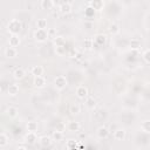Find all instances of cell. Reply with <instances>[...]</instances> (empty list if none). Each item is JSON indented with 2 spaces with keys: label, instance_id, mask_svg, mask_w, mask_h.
<instances>
[{
  "label": "cell",
  "instance_id": "6da1fadb",
  "mask_svg": "<svg viewBox=\"0 0 150 150\" xmlns=\"http://www.w3.org/2000/svg\"><path fill=\"white\" fill-rule=\"evenodd\" d=\"M22 28V25H21V21L18 20V19H13L12 21H9L8 26H7V29L11 34H18Z\"/></svg>",
  "mask_w": 150,
  "mask_h": 150
},
{
  "label": "cell",
  "instance_id": "7a4b0ae2",
  "mask_svg": "<svg viewBox=\"0 0 150 150\" xmlns=\"http://www.w3.org/2000/svg\"><path fill=\"white\" fill-rule=\"evenodd\" d=\"M34 38L38 42H43L48 39V30L46 29H41V28H38L35 32H34Z\"/></svg>",
  "mask_w": 150,
  "mask_h": 150
},
{
  "label": "cell",
  "instance_id": "3957f363",
  "mask_svg": "<svg viewBox=\"0 0 150 150\" xmlns=\"http://www.w3.org/2000/svg\"><path fill=\"white\" fill-rule=\"evenodd\" d=\"M67 79L64 77V76H62V75H59V76H56L55 79H54V86H55V88L56 89H59V90H62V89H64L66 87H67Z\"/></svg>",
  "mask_w": 150,
  "mask_h": 150
},
{
  "label": "cell",
  "instance_id": "277c9868",
  "mask_svg": "<svg viewBox=\"0 0 150 150\" xmlns=\"http://www.w3.org/2000/svg\"><path fill=\"white\" fill-rule=\"evenodd\" d=\"M76 96H77L79 98H81V100L87 98V96H88V89H87V87H84V86H79V87L76 88Z\"/></svg>",
  "mask_w": 150,
  "mask_h": 150
},
{
  "label": "cell",
  "instance_id": "5b68a950",
  "mask_svg": "<svg viewBox=\"0 0 150 150\" xmlns=\"http://www.w3.org/2000/svg\"><path fill=\"white\" fill-rule=\"evenodd\" d=\"M8 42H9V46L11 47H18L20 45L21 40H20V38H19L18 34H12L9 36V39H8Z\"/></svg>",
  "mask_w": 150,
  "mask_h": 150
},
{
  "label": "cell",
  "instance_id": "8992f818",
  "mask_svg": "<svg viewBox=\"0 0 150 150\" xmlns=\"http://www.w3.org/2000/svg\"><path fill=\"white\" fill-rule=\"evenodd\" d=\"M34 86L36 87V88H43L45 87V84H46V79L42 76V75H40V76H34Z\"/></svg>",
  "mask_w": 150,
  "mask_h": 150
},
{
  "label": "cell",
  "instance_id": "52a82bcc",
  "mask_svg": "<svg viewBox=\"0 0 150 150\" xmlns=\"http://www.w3.org/2000/svg\"><path fill=\"white\" fill-rule=\"evenodd\" d=\"M52 138L49 137V136H41L40 138H39V143H40V145L41 146H43V148H48V146H50L52 145Z\"/></svg>",
  "mask_w": 150,
  "mask_h": 150
},
{
  "label": "cell",
  "instance_id": "ba28073f",
  "mask_svg": "<svg viewBox=\"0 0 150 150\" xmlns=\"http://www.w3.org/2000/svg\"><path fill=\"white\" fill-rule=\"evenodd\" d=\"M5 55H6L8 59H14V57H16V55H18V50H16L15 47H11V46H9V47L6 48Z\"/></svg>",
  "mask_w": 150,
  "mask_h": 150
},
{
  "label": "cell",
  "instance_id": "9c48e42d",
  "mask_svg": "<svg viewBox=\"0 0 150 150\" xmlns=\"http://www.w3.org/2000/svg\"><path fill=\"white\" fill-rule=\"evenodd\" d=\"M90 6L95 11H101L104 7V1L103 0H93V1H90Z\"/></svg>",
  "mask_w": 150,
  "mask_h": 150
},
{
  "label": "cell",
  "instance_id": "30bf717a",
  "mask_svg": "<svg viewBox=\"0 0 150 150\" xmlns=\"http://www.w3.org/2000/svg\"><path fill=\"white\" fill-rule=\"evenodd\" d=\"M80 123L79 122H76V121H70V122H68V124H67V129L69 130V131H71V132H75V131H79L80 130Z\"/></svg>",
  "mask_w": 150,
  "mask_h": 150
},
{
  "label": "cell",
  "instance_id": "8fae6325",
  "mask_svg": "<svg viewBox=\"0 0 150 150\" xmlns=\"http://www.w3.org/2000/svg\"><path fill=\"white\" fill-rule=\"evenodd\" d=\"M109 135V129L104 125H101L98 129H97V136L100 138H107Z\"/></svg>",
  "mask_w": 150,
  "mask_h": 150
},
{
  "label": "cell",
  "instance_id": "7c38bea8",
  "mask_svg": "<svg viewBox=\"0 0 150 150\" xmlns=\"http://www.w3.org/2000/svg\"><path fill=\"white\" fill-rule=\"evenodd\" d=\"M125 130L122 128V129H117V130H115V132H114V138L116 139V141H123L124 138H125Z\"/></svg>",
  "mask_w": 150,
  "mask_h": 150
},
{
  "label": "cell",
  "instance_id": "4fadbf2b",
  "mask_svg": "<svg viewBox=\"0 0 150 150\" xmlns=\"http://www.w3.org/2000/svg\"><path fill=\"white\" fill-rule=\"evenodd\" d=\"M25 139H26V142H27L28 144H34V143L36 142L38 137H36V134H35V132L28 131V132L26 134V136H25Z\"/></svg>",
  "mask_w": 150,
  "mask_h": 150
},
{
  "label": "cell",
  "instance_id": "5bb4252c",
  "mask_svg": "<svg viewBox=\"0 0 150 150\" xmlns=\"http://www.w3.org/2000/svg\"><path fill=\"white\" fill-rule=\"evenodd\" d=\"M107 41V36L104 34H97L95 38H94V42L97 45V46H103Z\"/></svg>",
  "mask_w": 150,
  "mask_h": 150
},
{
  "label": "cell",
  "instance_id": "9a60e30c",
  "mask_svg": "<svg viewBox=\"0 0 150 150\" xmlns=\"http://www.w3.org/2000/svg\"><path fill=\"white\" fill-rule=\"evenodd\" d=\"M25 75H26V73H25V70L22 68H16L14 70V73H13V77L15 80H22L25 77Z\"/></svg>",
  "mask_w": 150,
  "mask_h": 150
},
{
  "label": "cell",
  "instance_id": "2e32d148",
  "mask_svg": "<svg viewBox=\"0 0 150 150\" xmlns=\"http://www.w3.org/2000/svg\"><path fill=\"white\" fill-rule=\"evenodd\" d=\"M60 12L62 14H69L71 12V5L69 2H64L60 6Z\"/></svg>",
  "mask_w": 150,
  "mask_h": 150
},
{
  "label": "cell",
  "instance_id": "e0dca14e",
  "mask_svg": "<svg viewBox=\"0 0 150 150\" xmlns=\"http://www.w3.org/2000/svg\"><path fill=\"white\" fill-rule=\"evenodd\" d=\"M7 93L11 95V96H15L19 94V86L18 84H9L8 89H7Z\"/></svg>",
  "mask_w": 150,
  "mask_h": 150
},
{
  "label": "cell",
  "instance_id": "ac0fdd59",
  "mask_svg": "<svg viewBox=\"0 0 150 150\" xmlns=\"http://www.w3.org/2000/svg\"><path fill=\"white\" fill-rule=\"evenodd\" d=\"M6 115H7L8 117H11V118H14V117L18 115V109H16L15 107H8V108L6 109Z\"/></svg>",
  "mask_w": 150,
  "mask_h": 150
},
{
  "label": "cell",
  "instance_id": "d6986e66",
  "mask_svg": "<svg viewBox=\"0 0 150 150\" xmlns=\"http://www.w3.org/2000/svg\"><path fill=\"white\" fill-rule=\"evenodd\" d=\"M130 48L134 49V50L139 49V48H141V41H139L138 39H136V38L131 39V40H130Z\"/></svg>",
  "mask_w": 150,
  "mask_h": 150
},
{
  "label": "cell",
  "instance_id": "ffe728a7",
  "mask_svg": "<svg viewBox=\"0 0 150 150\" xmlns=\"http://www.w3.org/2000/svg\"><path fill=\"white\" fill-rule=\"evenodd\" d=\"M54 6L53 0H41V8L42 9H50Z\"/></svg>",
  "mask_w": 150,
  "mask_h": 150
},
{
  "label": "cell",
  "instance_id": "44dd1931",
  "mask_svg": "<svg viewBox=\"0 0 150 150\" xmlns=\"http://www.w3.org/2000/svg\"><path fill=\"white\" fill-rule=\"evenodd\" d=\"M30 71H32V74H33L34 76H40V75L43 74V68H42L41 66H34Z\"/></svg>",
  "mask_w": 150,
  "mask_h": 150
},
{
  "label": "cell",
  "instance_id": "7402d4cb",
  "mask_svg": "<svg viewBox=\"0 0 150 150\" xmlns=\"http://www.w3.org/2000/svg\"><path fill=\"white\" fill-rule=\"evenodd\" d=\"M109 33L112 34V35H116L120 33V26L117 23H111L109 26Z\"/></svg>",
  "mask_w": 150,
  "mask_h": 150
},
{
  "label": "cell",
  "instance_id": "603a6c76",
  "mask_svg": "<svg viewBox=\"0 0 150 150\" xmlns=\"http://www.w3.org/2000/svg\"><path fill=\"white\" fill-rule=\"evenodd\" d=\"M94 47V40L93 39H86L83 41V48L87 50H90Z\"/></svg>",
  "mask_w": 150,
  "mask_h": 150
},
{
  "label": "cell",
  "instance_id": "cb8c5ba5",
  "mask_svg": "<svg viewBox=\"0 0 150 150\" xmlns=\"http://www.w3.org/2000/svg\"><path fill=\"white\" fill-rule=\"evenodd\" d=\"M27 130L32 131V132H36L38 131V123L34 121H30L27 123Z\"/></svg>",
  "mask_w": 150,
  "mask_h": 150
},
{
  "label": "cell",
  "instance_id": "d4e9b609",
  "mask_svg": "<svg viewBox=\"0 0 150 150\" xmlns=\"http://www.w3.org/2000/svg\"><path fill=\"white\" fill-rule=\"evenodd\" d=\"M52 138H53V141H55V142H60V141H62V139H63V134H62L61 131L56 130V131H54V132H53Z\"/></svg>",
  "mask_w": 150,
  "mask_h": 150
},
{
  "label": "cell",
  "instance_id": "484cf974",
  "mask_svg": "<svg viewBox=\"0 0 150 150\" xmlns=\"http://www.w3.org/2000/svg\"><path fill=\"white\" fill-rule=\"evenodd\" d=\"M7 144H8V137H7L6 134L1 132V134H0V148L6 146Z\"/></svg>",
  "mask_w": 150,
  "mask_h": 150
},
{
  "label": "cell",
  "instance_id": "4316f807",
  "mask_svg": "<svg viewBox=\"0 0 150 150\" xmlns=\"http://www.w3.org/2000/svg\"><path fill=\"white\" fill-rule=\"evenodd\" d=\"M77 146V141L74 139V138H69L66 143V148L67 149H75Z\"/></svg>",
  "mask_w": 150,
  "mask_h": 150
},
{
  "label": "cell",
  "instance_id": "83f0119b",
  "mask_svg": "<svg viewBox=\"0 0 150 150\" xmlns=\"http://www.w3.org/2000/svg\"><path fill=\"white\" fill-rule=\"evenodd\" d=\"M36 26H38V28L46 29V28H47V20H46V19H38Z\"/></svg>",
  "mask_w": 150,
  "mask_h": 150
},
{
  "label": "cell",
  "instance_id": "f1b7e54d",
  "mask_svg": "<svg viewBox=\"0 0 150 150\" xmlns=\"http://www.w3.org/2000/svg\"><path fill=\"white\" fill-rule=\"evenodd\" d=\"M80 111H81V108H80V105H79L77 103H73V104L70 105V112H71L73 115H77Z\"/></svg>",
  "mask_w": 150,
  "mask_h": 150
},
{
  "label": "cell",
  "instance_id": "f546056e",
  "mask_svg": "<svg viewBox=\"0 0 150 150\" xmlns=\"http://www.w3.org/2000/svg\"><path fill=\"white\" fill-rule=\"evenodd\" d=\"M142 130H143L144 132L150 134V120H145V121L142 123Z\"/></svg>",
  "mask_w": 150,
  "mask_h": 150
},
{
  "label": "cell",
  "instance_id": "4dcf8cb0",
  "mask_svg": "<svg viewBox=\"0 0 150 150\" xmlns=\"http://www.w3.org/2000/svg\"><path fill=\"white\" fill-rule=\"evenodd\" d=\"M54 43H55V47L64 46V38H63V36H56V38L54 39Z\"/></svg>",
  "mask_w": 150,
  "mask_h": 150
},
{
  "label": "cell",
  "instance_id": "1f68e13d",
  "mask_svg": "<svg viewBox=\"0 0 150 150\" xmlns=\"http://www.w3.org/2000/svg\"><path fill=\"white\" fill-rule=\"evenodd\" d=\"M143 59L146 63H150V49H146L144 53H143Z\"/></svg>",
  "mask_w": 150,
  "mask_h": 150
},
{
  "label": "cell",
  "instance_id": "d6a6232c",
  "mask_svg": "<svg viewBox=\"0 0 150 150\" xmlns=\"http://www.w3.org/2000/svg\"><path fill=\"white\" fill-rule=\"evenodd\" d=\"M56 38V30L54 29V28H50V29H48V39H55Z\"/></svg>",
  "mask_w": 150,
  "mask_h": 150
},
{
  "label": "cell",
  "instance_id": "836d02e7",
  "mask_svg": "<svg viewBox=\"0 0 150 150\" xmlns=\"http://www.w3.org/2000/svg\"><path fill=\"white\" fill-rule=\"evenodd\" d=\"M64 46H59V47H56L55 48V50H56V54H59V55H64L66 54V50H64Z\"/></svg>",
  "mask_w": 150,
  "mask_h": 150
},
{
  "label": "cell",
  "instance_id": "e575fe53",
  "mask_svg": "<svg viewBox=\"0 0 150 150\" xmlns=\"http://www.w3.org/2000/svg\"><path fill=\"white\" fill-rule=\"evenodd\" d=\"M95 105H96L95 100H94V98H91V97H89V98L87 100V107H88V108H94Z\"/></svg>",
  "mask_w": 150,
  "mask_h": 150
},
{
  "label": "cell",
  "instance_id": "d590c367",
  "mask_svg": "<svg viewBox=\"0 0 150 150\" xmlns=\"http://www.w3.org/2000/svg\"><path fill=\"white\" fill-rule=\"evenodd\" d=\"M26 145H18L16 146V150H26Z\"/></svg>",
  "mask_w": 150,
  "mask_h": 150
},
{
  "label": "cell",
  "instance_id": "8d00e7d4",
  "mask_svg": "<svg viewBox=\"0 0 150 150\" xmlns=\"http://www.w3.org/2000/svg\"><path fill=\"white\" fill-rule=\"evenodd\" d=\"M75 55H76V52H75L74 49H71V52L69 53V56H70V57H74Z\"/></svg>",
  "mask_w": 150,
  "mask_h": 150
}]
</instances>
